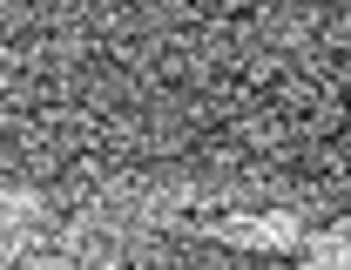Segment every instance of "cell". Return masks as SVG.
<instances>
[{
  "instance_id": "1",
  "label": "cell",
  "mask_w": 351,
  "mask_h": 270,
  "mask_svg": "<svg viewBox=\"0 0 351 270\" xmlns=\"http://www.w3.org/2000/svg\"><path fill=\"white\" fill-rule=\"evenodd\" d=\"M230 243H243V250H291V243H304V217H291V210H270V217H243V223H223Z\"/></svg>"
},
{
  "instance_id": "2",
  "label": "cell",
  "mask_w": 351,
  "mask_h": 270,
  "mask_svg": "<svg viewBox=\"0 0 351 270\" xmlns=\"http://www.w3.org/2000/svg\"><path fill=\"white\" fill-rule=\"evenodd\" d=\"M304 250L317 264H351V230H317V236H304Z\"/></svg>"
}]
</instances>
